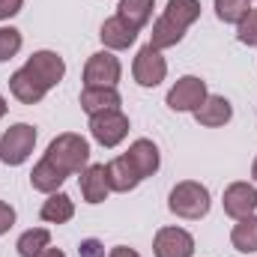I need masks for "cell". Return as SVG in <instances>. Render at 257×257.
I'll return each instance as SVG.
<instances>
[{"instance_id":"cell-31","label":"cell","mask_w":257,"mask_h":257,"mask_svg":"<svg viewBox=\"0 0 257 257\" xmlns=\"http://www.w3.org/2000/svg\"><path fill=\"white\" fill-rule=\"evenodd\" d=\"M36 257H66L63 251H60V248H51V245H48V248H45V251H39V254Z\"/></svg>"},{"instance_id":"cell-1","label":"cell","mask_w":257,"mask_h":257,"mask_svg":"<svg viewBox=\"0 0 257 257\" xmlns=\"http://www.w3.org/2000/svg\"><path fill=\"white\" fill-rule=\"evenodd\" d=\"M200 18V0H168L162 18L153 24L150 33V45L153 48H174L177 42H183L186 30Z\"/></svg>"},{"instance_id":"cell-33","label":"cell","mask_w":257,"mask_h":257,"mask_svg":"<svg viewBox=\"0 0 257 257\" xmlns=\"http://www.w3.org/2000/svg\"><path fill=\"white\" fill-rule=\"evenodd\" d=\"M251 177H254V183H257V159H254V165H251Z\"/></svg>"},{"instance_id":"cell-9","label":"cell","mask_w":257,"mask_h":257,"mask_svg":"<svg viewBox=\"0 0 257 257\" xmlns=\"http://www.w3.org/2000/svg\"><path fill=\"white\" fill-rule=\"evenodd\" d=\"M153 254L156 257H192L194 254V236L183 227H162L153 239Z\"/></svg>"},{"instance_id":"cell-18","label":"cell","mask_w":257,"mask_h":257,"mask_svg":"<svg viewBox=\"0 0 257 257\" xmlns=\"http://www.w3.org/2000/svg\"><path fill=\"white\" fill-rule=\"evenodd\" d=\"M105 168H108V186H111V192H132V189H138L141 177L132 168V162L126 159V153L117 156V159H111Z\"/></svg>"},{"instance_id":"cell-26","label":"cell","mask_w":257,"mask_h":257,"mask_svg":"<svg viewBox=\"0 0 257 257\" xmlns=\"http://www.w3.org/2000/svg\"><path fill=\"white\" fill-rule=\"evenodd\" d=\"M236 39L242 45H257V9H251L239 24H236Z\"/></svg>"},{"instance_id":"cell-21","label":"cell","mask_w":257,"mask_h":257,"mask_svg":"<svg viewBox=\"0 0 257 257\" xmlns=\"http://www.w3.org/2000/svg\"><path fill=\"white\" fill-rule=\"evenodd\" d=\"M230 242L236 251L242 254H254L257 251V212L248 215V218H239L230 230Z\"/></svg>"},{"instance_id":"cell-14","label":"cell","mask_w":257,"mask_h":257,"mask_svg":"<svg viewBox=\"0 0 257 257\" xmlns=\"http://www.w3.org/2000/svg\"><path fill=\"white\" fill-rule=\"evenodd\" d=\"M138 33H141V30H135V27L126 24L120 15H114V18H108V21L102 24L99 39L105 42V48H111V51H123V48H128V45H135Z\"/></svg>"},{"instance_id":"cell-10","label":"cell","mask_w":257,"mask_h":257,"mask_svg":"<svg viewBox=\"0 0 257 257\" xmlns=\"http://www.w3.org/2000/svg\"><path fill=\"white\" fill-rule=\"evenodd\" d=\"M24 69H27L33 78H39L48 90L57 87L66 75V63L57 51H36V54H30L27 63H24Z\"/></svg>"},{"instance_id":"cell-23","label":"cell","mask_w":257,"mask_h":257,"mask_svg":"<svg viewBox=\"0 0 257 257\" xmlns=\"http://www.w3.org/2000/svg\"><path fill=\"white\" fill-rule=\"evenodd\" d=\"M48 245H51V233H48L45 227H30V230H24V233L18 236L15 251L21 257H36L39 251H45Z\"/></svg>"},{"instance_id":"cell-27","label":"cell","mask_w":257,"mask_h":257,"mask_svg":"<svg viewBox=\"0 0 257 257\" xmlns=\"http://www.w3.org/2000/svg\"><path fill=\"white\" fill-rule=\"evenodd\" d=\"M78 254L81 257H105V245H102L99 239H84V242L78 245Z\"/></svg>"},{"instance_id":"cell-19","label":"cell","mask_w":257,"mask_h":257,"mask_svg":"<svg viewBox=\"0 0 257 257\" xmlns=\"http://www.w3.org/2000/svg\"><path fill=\"white\" fill-rule=\"evenodd\" d=\"M39 215H42V221H48V224H66V221L75 215V203H72L69 194L54 192V194H48V200L42 203Z\"/></svg>"},{"instance_id":"cell-16","label":"cell","mask_w":257,"mask_h":257,"mask_svg":"<svg viewBox=\"0 0 257 257\" xmlns=\"http://www.w3.org/2000/svg\"><path fill=\"white\" fill-rule=\"evenodd\" d=\"M230 117H233V105L224 96H206V102L194 111V120L206 128L224 126V123H230Z\"/></svg>"},{"instance_id":"cell-4","label":"cell","mask_w":257,"mask_h":257,"mask_svg":"<svg viewBox=\"0 0 257 257\" xmlns=\"http://www.w3.org/2000/svg\"><path fill=\"white\" fill-rule=\"evenodd\" d=\"M36 147V128L27 123H15L0 138V162L3 165H24Z\"/></svg>"},{"instance_id":"cell-3","label":"cell","mask_w":257,"mask_h":257,"mask_svg":"<svg viewBox=\"0 0 257 257\" xmlns=\"http://www.w3.org/2000/svg\"><path fill=\"white\" fill-rule=\"evenodd\" d=\"M212 206V197H209V189L194 183V180H183L171 189V197H168V209L180 218H189V221H197L209 212Z\"/></svg>"},{"instance_id":"cell-24","label":"cell","mask_w":257,"mask_h":257,"mask_svg":"<svg viewBox=\"0 0 257 257\" xmlns=\"http://www.w3.org/2000/svg\"><path fill=\"white\" fill-rule=\"evenodd\" d=\"M251 12V0H215V15L224 24H239Z\"/></svg>"},{"instance_id":"cell-20","label":"cell","mask_w":257,"mask_h":257,"mask_svg":"<svg viewBox=\"0 0 257 257\" xmlns=\"http://www.w3.org/2000/svg\"><path fill=\"white\" fill-rule=\"evenodd\" d=\"M63 183H66V177L54 168V165H51V162H45V159H39V162H36V168H33V174H30V186H33L36 192L54 194Z\"/></svg>"},{"instance_id":"cell-17","label":"cell","mask_w":257,"mask_h":257,"mask_svg":"<svg viewBox=\"0 0 257 257\" xmlns=\"http://www.w3.org/2000/svg\"><path fill=\"white\" fill-rule=\"evenodd\" d=\"M81 108L93 117V114H99V111H111V108H120V93H117V87H84L81 90Z\"/></svg>"},{"instance_id":"cell-6","label":"cell","mask_w":257,"mask_h":257,"mask_svg":"<svg viewBox=\"0 0 257 257\" xmlns=\"http://www.w3.org/2000/svg\"><path fill=\"white\" fill-rule=\"evenodd\" d=\"M206 84L200 81V78H194V75H183L171 90H168V108L171 111H197L203 102H206Z\"/></svg>"},{"instance_id":"cell-15","label":"cell","mask_w":257,"mask_h":257,"mask_svg":"<svg viewBox=\"0 0 257 257\" xmlns=\"http://www.w3.org/2000/svg\"><path fill=\"white\" fill-rule=\"evenodd\" d=\"M111 192L108 186V168L105 165H87L81 171V194L87 203H102Z\"/></svg>"},{"instance_id":"cell-2","label":"cell","mask_w":257,"mask_h":257,"mask_svg":"<svg viewBox=\"0 0 257 257\" xmlns=\"http://www.w3.org/2000/svg\"><path fill=\"white\" fill-rule=\"evenodd\" d=\"M42 159L51 162L63 177H72V174H81L90 165V144H87V138H81L75 132H63L48 144Z\"/></svg>"},{"instance_id":"cell-22","label":"cell","mask_w":257,"mask_h":257,"mask_svg":"<svg viewBox=\"0 0 257 257\" xmlns=\"http://www.w3.org/2000/svg\"><path fill=\"white\" fill-rule=\"evenodd\" d=\"M153 0H120L117 3V15L126 21V24H132L135 30H141L150 18H153Z\"/></svg>"},{"instance_id":"cell-8","label":"cell","mask_w":257,"mask_h":257,"mask_svg":"<svg viewBox=\"0 0 257 257\" xmlns=\"http://www.w3.org/2000/svg\"><path fill=\"white\" fill-rule=\"evenodd\" d=\"M132 75H135V81H138L141 87H159V84L165 81V75H168V63H165L162 51L153 48V45H144V48L138 51V57H135Z\"/></svg>"},{"instance_id":"cell-25","label":"cell","mask_w":257,"mask_h":257,"mask_svg":"<svg viewBox=\"0 0 257 257\" xmlns=\"http://www.w3.org/2000/svg\"><path fill=\"white\" fill-rule=\"evenodd\" d=\"M21 33L15 30V27H0V63H6V60H12L18 51H21Z\"/></svg>"},{"instance_id":"cell-11","label":"cell","mask_w":257,"mask_h":257,"mask_svg":"<svg viewBox=\"0 0 257 257\" xmlns=\"http://www.w3.org/2000/svg\"><path fill=\"white\" fill-rule=\"evenodd\" d=\"M221 203H224V212L230 218H236V221L239 218H248V215L257 212V189L251 183H230L224 189Z\"/></svg>"},{"instance_id":"cell-29","label":"cell","mask_w":257,"mask_h":257,"mask_svg":"<svg viewBox=\"0 0 257 257\" xmlns=\"http://www.w3.org/2000/svg\"><path fill=\"white\" fill-rule=\"evenodd\" d=\"M21 6H24V0H0V21H6V18L18 15V12H21Z\"/></svg>"},{"instance_id":"cell-5","label":"cell","mask_w":257,"mask_h":257,"mask_svg":"<svg viewBox=\"0 0 257 257\" xmlns=\"http://www.w3.org/2000/svg\"><path fill=\"white\" fill-rule=\"evenodd\" d=\"M90 135L102 144V147H117L123 138L128 135V117L120 108H111V111H99L90 117Z\"/></svg>"},{"instance_id":"cell-28","label":"cell","mask_w":257,"mask_h":257,"mask_svg":"<svg viewBox=\"0 0 257 257\" xmlns=\"http://www.w3.org/2000/svg\"><path fill=\"white\" fill-rule=\"evenodd\" d=\"M12 224H15V209H12L6 200H0V236H3L6 230H12Z\"/></svg>"},{"instance_id":"cell-12","label":"cell","mask_w":257,"mask_h":257,"mask_svg":"<svg viewBox=\"0 0 257 257\" xmlns=\"http://www.w3.org/2000/svg\"><path fill=\"white\" fill-rule=\"evenodd\" d=\"M126 159L132 162V168L138 171V177H141V180L153 177V174L159 171V165H162L159 147H156L150 138H138V141H132V147H128Z\"/></svg>"},{"instance_id":"cell-13","label":"cell","mask_w":257,"mask_h":257,"mask_svg":"<svg viewBox=\"0 0 257 257\" xmlns=\"http://www.w3.org/2000/svg\"><path fill=\"white\" fill-rule=\"evenodd\" d=\"M9 90H12V96H15L21 105H36V102H42L45 93H48V87H45L39 78H33L24 66H21L18 72H12V78H9Z\"/></svg>"},{"instance_id":"cell-32","label":"cell","mask_w":257,"mask_h":257,"mask_svg":"<svg viewBox=\"0 0 257 257\" xmlns=\"http://www.w3.org/2000/svg\"><path fill=\"white\" fill-rule=\"evenodd\" d=\"M6 108H9V105H6V99H3V96H0V117H3V114H6Z\"/></svg>"},{"instance_id":"cell-7","label":"cell","mask_w":257,"mask_h":257,"mask_svg":"<svg viewBox=\"0 0 257 257\" xmlns=\"http://www.w3.org/2000/svg\"><path fill=\"white\" fill-rule=\"evenodd\" d=\"M120 75L123 66L111 51H96L84 66V87H117Z\"/></svg>"},{"instance_id":"cell-30","label":"cell","mask_w":257,"mask_h":257,"mask_svg":"<svg viewBox=\"0 0 257 257\" xmlns=\"http://www.w3.org/2000/svg\"><path fill=\"white\" fill-rule=\"evenodd\" d=\"M108 257H141L135 248H126V245H117V248H111V254Z\"/></svg>"}]
</instances>
